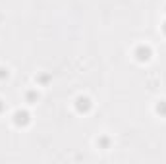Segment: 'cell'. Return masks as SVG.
I'll return each mask as SVG.
<instances>
[{"label":"cell","mask_w":166,"mask_h":164,"mask_svg":"<svg viewBox=\"0 0 166 164\" xmlns=\"http://www.w3.org/2000/svg\"><path fill=\"white\" fill-rule=\"evenodd\" d=\"M149 54H151V50H149L147 46H139L137 48V58L139 60H149Z\"/></svg>","instance_id":"6da1fadb"},{"label":"cell","mask_w":166,"mask_h":164,"mask_svg":"<svg viewBox=\"0 0 166 164\" xmlns=\"http://www.w3.org/2000/svg\"><path fill=\"white\" fill-rule=\"evenodd\" d=\"M27 122V112H18L16 114V124H25Z\"/></svg>","instance_id":"7a4b0ae2"},{"label":"cell","mask_w":166,"mask_h":164,"mask_svg":"<svg viewBox=\"0 0 166 164\" xmlns=\"http://www.w3.org/2000/svg\"><path fill=\"white\" fill-rule=\"evenodd\" d=\"M164 31H166V25H164Z\"/></svg>","instance_id":"3957f363"},{"label":"cell","mask_w":166,"mask_h":164,"mask_svg":"<svg viewBox=\"0 0 166 164\" xmlns=\"http://www.w3.org/2000/svg\"><path fill=\"white\" fill-rule=\"evenodd\" d=\"M0 108H2V104H0Z\"/></svg>","instance_id":"277c9868"}]
</instances>
